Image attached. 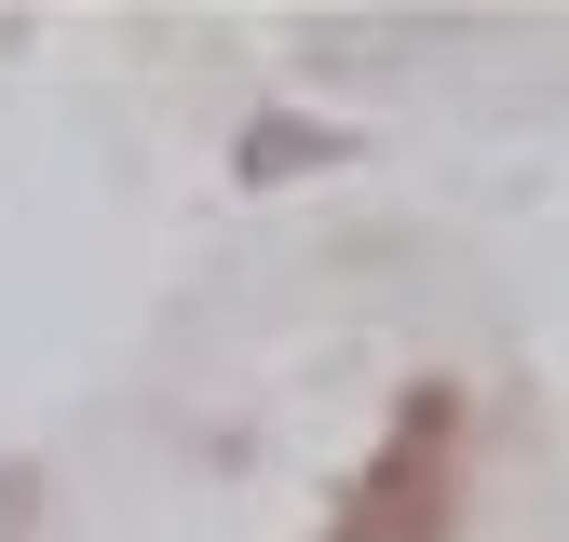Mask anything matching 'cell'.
<instances>
[{
	"label": "cell",
	"mask_w": 569,
	"mask_h": 542,
	"mask_svg": "<svg viewBox=\"0 0 569 542\" xmlns=\"http://www.w3.org/2000/svg\"><path fill=\"white\" fill-rule=\"evenodd\" d=\"M352 136H326V122H258L244 136V177H284V163H339Z\"/></svg>",
	"instance_id": "obj_2"
},
{
	"label": "cell",
	"mask_w": 569,
	"mask_h": 542,
	"mask_svg": "<svg viewBox=\"0 0 569 542\" xmlns=\"http://www.w3.org/2000/svg\"><path fill=\"white\" fill-rule=\"evenodd\" d=\"M461 502H475V393L461 380H407L380 448L339 474L312 542H461Z\"/></svg>",
	"instance_id": "obj_1"
}]
</instances>
